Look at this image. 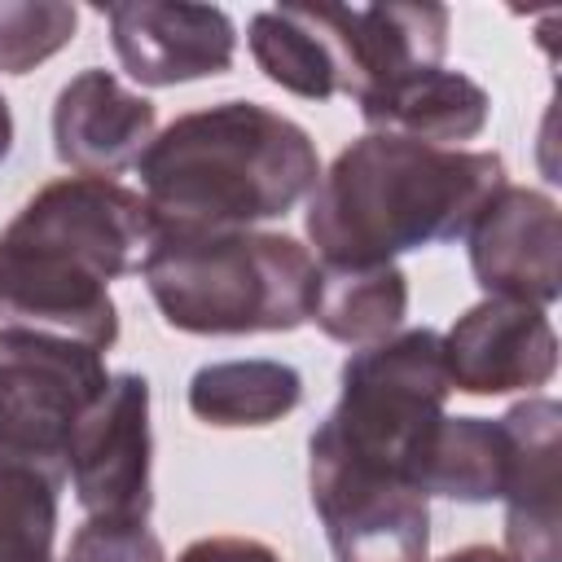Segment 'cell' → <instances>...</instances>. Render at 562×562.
I'll return each mask as SVG.
<instances>
[{
    "instance_id": "6da1fadb",
    "label": "cell",
    "mask_w": 562,
    "mask_h": 562,
    "mask_svg": "<svg viewBox=\"0 0 562 562\" xmlns=\"http://www.w3.org/2000/svg\"><path fill=\"white\" fill-rule=\"evenodd\" d=\"M154 215L140 193L101 176H61L35 189L0 228V307L13 325L79 338L97 351L119 342L110 281L140 272Z\"/></svg>"
},
{
    "instance_id": "7a4b0ae2",
    "label": "cell",
    "mask_w": 562,
    "mask_h": 562,
    "mask_svg": "<svg viewBox=\"0 0 562 562\" xmlns=\"http://www.w3.org/2000/svg\"><path fill=\"white\" fill-rule=\"evenodd\" d=\"M501 184H509L505 158L492 149L364 132L321 171L303 228L321 263H395V255L465 237Z\"/></svg>"
},
{
    "instance_id": "3957f363",
    "label": "cell",
    "mask_w": 562,
    "mask_h": 562,
    "mask_svg": "<svg viewBox=\"0 0 562 562\" xmlns=\"http://www.w3.org/2000/svg\"><path fill=\"white\" fill-rule=\"evenodd\" d=\"M154 228H255L281 220L321 180L303 123L259 101L176 114L136 162Z\"/></svg>"
},
{
    "instance_id": "277c9868",
    "label": "cell",
    "mask_w": 562,
    "mask_h": 562,
    "mask_svg": "<svg viewBox=\"0 0 562 562\" xmlns=\"http://www.w3.org/2000/svg\"><path fill=\"white\" fill-rule=\"evenodd\" d=\"M140 277L171 329L237 338L307 325L321 268L290 233L154 228Z\"/></svg>"
},
{
    "instance_id": "5b68a950",
    "label": "cell",
    "mask_w": 562,
    "mask_h": 562,
    "mask_svg": "<svg viewBox=\"0 0 562 562\" xmlns=\"http://www.w3.org/2000/svg\"><path fill=\"white\" fill-rule=\"evenodd\" d=\"M443 334L400 329L382 342L356 347L338 369V404L321 430L351 457L400 474L417 487V461L443 422L448 404Z\"/></svg>"
},
{
    "instance_id": "8992f818",
    "label": "cell",
    "mask_w": 562,
    "mask_h": 562,
    "mask_svg": "<svg viewBox=\"0 0 562 562\" xmlns=\"http://www.w3.org/2000/svg\"><path fill=\"white\" fill-rule=\"evenodd\" d=\"M110 386L105 356L79 338L0 325V448L66 474L83 413Z\"/></svg>"
},
{
    "instance_id": "52a82bcc",
    "label": "cell",
    "mask_w": 562,
    "mask_h": 562,
    "mask_svg": "<svg viewBox=\"0 0 562 562\" xmlns=\"http://www.w3.org/2000/svg\"><path fill=\"white\" fill-rule=\"evenodd\" d=\"M307 492L334 562L430 558V501L408 479L342 452L321 426L307 439Z\"/></svg>"
},
{
    "instance_id": "ba28073f",
    "label": "cell",
    "mask_w": 562,
    "mask_h": 562,
    "mask_svg": "<svg viewBox=\"0 0 562 562\" xmlns=\"http://www.w3.org/2000/svg\"><path fill=\"white\" fill-rule=\"evenodd\" d=\"M154 435L149 382L132 369L110 373L101 400L83 413L66 448V474L88 518H136L154 509Z\"/></svg>"
},
{
    "instance_id": "9c48e42d",
    "label": "cell",
    "mask_w": 562,
    "mask_h": 562,
    "mask_svg": "<svg viewBox=\"0 0 562 562\" xmlns=\"http://www.w3.org/2000/svg\"><path fill=\"white\" fill-rule=\"evenodd\" d=\"M470 272L487 299L549 307L562 294V224L544 189L501 184L465 233Z\"/></svg>"
},
{
    "instance_id": "30bf717a",
    "label": "cell",
    "mask_w": 562,
    "mask_h": 562,
    "mask_svg": "<svg viewBox=\"0 0 562 562\" xmlns=\"http://www.w3.org/2000/svg\"><path fill=\"white\" fill-rule=\"evenodd\" d=\"M316 18L338 61V92L356 105L443 66L448 53L443 4H316Z\"/></svg>"
},
{
    "instance_id": "8fae6325",
    "label": "cell",
    "mask_w": 562,
    "mask_h": 562,
    "mask_svg": "<svg viewBox=\"0 0 562 562\" xmlns=\"http://www.w3.org/2000/svg\"><path fill=\"white\" fill-rule=\"evenodd\" d=\"M119 66L145 88H176L224 75L237 57V26L215 4L119 0L105 4Z\"/></svg>"
},
{
    "instance_id": "7c38bea8",
    "label": "cell",
    "mask_w": 562,
    "mask_h": 562,
    "mask_svg": "<svg viewBox=\"0 0 562 562\" xmlns=\"http://www.w3.org/2000/svg\"><path fill=\"white\" fill-rule=\"evenodd\" d=\"M448 386L461 395H509L549 386L558 373V334L544 307L483 299L443 334Z\"/></svg>"
},
{
    "instance_id": "4fadbf2b",
    "label": "cell",
    "mask_w": 562,
    "mask_h": 562,
    "mask_svg": "<svg viewBox=\"0 0 562 562\" xmlns=\"http://www.w3.org/2000/svg\"><path fill=\"white\" fill-rule=\"evenodd\" d=\"M158 136V110L149 97L119 83L114 70L88 66L70 75L53 101V154L75 176H119L140 162Z\"/></svg>"
},
{
    "instance_id": "5bb4252c",
    "label": "cell",
    "mask_w": 562,
    "mask_h": 562,
    "mask_svg": "<svg viewBox=\"0 0 562 562\" xmlns=\"http://www.w3.org/2000/svg\"><path fill=\"white\" fill-rule=\"evenodd\" d=\"M509 435L505 474V553L514 562H562L558 522V461H562V404L527 395L501 417Z\"/></svg>"
},
{
    "instance_id": "9a60e30c",
    "label": "cell",
    "mask_w": 562,
    "mask_h": 562,
    "mask_svg": "<svg viewBox=\"0 0 562 562\" xmlns=\"http://www.w3.org/2000/svg\"><path fill=\"white\" fill-rule=\"evenodd\" d=\"M360 119L369 123V132H391L422 145L457 149V140H474L487 127L492 97L465 70L435 66L360 101Z\"/></svg>"
},
{
    "instance_id": "2e32d148",
    "label": "cell",
    "mask_w": 562,
    "mask_h": 562,
    "mask_svg": "<svg viewBox=\"0 0 562 562\" xmlns=\"http://www.w3.org/2000/svg\"><path fill=\"white\" fill-rule=\"evenodd\" d=\"M408 316V277L400 263H321L312 325L342 342V347H369L404 329Z\"/></svg>"
},
{
    "instance_id": "e0dca14e",
    "label": "cell",
    "mask_w": 562,
    "mask_h": 562,
    "mask_svg": "<svg viewBox=\"0 0 562 562\" xmlns=\"http://www.w3.org/2000/svg\"><path fill=\"white\" fill-rule=\"evenodd\" d=\"M509 474V435L501 417H448L435 426L422 461H417V492L461 501V505H487L501 501Z\"/></svg>"
},
{
    "instance_id": "ac0fdd59",
    "label": "cell",
    "mask_w": 562,
    "mask_h": 562,
    "mask_svg": "<svg viewBox=\"0 0 562 562\" xmlns=\"http://www.w3.org/2000/svg\"><path fill=\"white\" fill-rule=\"evenodd\" d=\"M303 404V373L285 360H215L189 378V413L206 426H272Z\"/></svg>"
},
{
    "instance_id": "d6986e66",
    "label": "cell",
    "mask_w": 562,
    "mask_h": 562,
    "mask_svg": "<svg viewBox=\"0 0 562 562\" xmlns=\"http://www.w3.org/2000/svg\"><path fill=\"white\" fill-rule=\"evenodd\" d=\"M255 66L285 92L303 101L338 97V61L329 35L316 18V4H277L259 9L246 26Z\"/></svg>"
},
{
    "instance_id": "ffe728a7",
    "label": "cell",
    "mask_w": 562,
    "mask_h": 562,
    "mask_svg": "<svg viewBox=\"0 0 562 562\" xmlns=\"http://www.w3.org/2000/svg\"><path fill=\"white\" fill-rule=\"evenodd\" d=\"M66 474L0 448V562H53Z\"/></svg>"
},
{
    "instance_id": "44dd1931",
    "label": "cell",
    "mask_w": 562,
    "mask_h": 562,
    "mask_svg": "<svg viewBox=\"0 0 562 562\" xmlns=\"http://www.w3.org/2000/svg\"><path fill=\"white\" fill-rule=\"evenodd\" d=\"M79 31V13L66 0H0V70L26 75L61 53Z\"/></svg>"
},
{
    "instance_id": "7402d4cb",
    "label": "cell",
    "mask_w": 562,
    "mask_h": 562,
    "mask_svg": "<svg viewBox=\"0 0 562 562\" xmlns=\"http://www.w3.org/2000/svg\"><path fill=\"white\" fill-rule=\"evenodd\" d=\"M61 562H167L162 540L136 518H88Z\"/></svg>"
},
{
    "instance_id": "603a6c76",
    "label": "cell",
    "mask_w": 562,
    "mask_h": 562,
    "mask_svg": "<svg viewBox=\"0 0 562 562\" xmlns=\"http://www.w3.org/2000/svg\"><path fill=\"white\" fill-rule=\"evenodd\" d=\"M176 562H281V553L250 536H202L184 544Z\"/></svg>"
},
{
    "instance_id": "cb8c5ba5",
    "label": "cell",
    "mask_w": 562,
    "mask_h": 562,
    "mask_svg": "<svg viewBox=\"0 0 562 562\" xmlns=\"http://www.w3.org/2000/svg\"><path fill=\"white\" fill-rule=\"evenodd\" d=\"M439 562H514V558L505 549H492V544H465V549H457V553H448Z\"/></svg>"
},
{
    "instance_id": "d4e9b609",
    "label": "cell",
    "mask_w": 562,
    "mask_h": 562,
    "mask_svg": "<svg viewBox=\"0 0 562 562\" xmlns=\"http://www.w3.org/2000/svg\"><path fill=\"white\" fill-rule=\"evenodd\" d=\"M9 149H13V110H9V101L0 97V162L9 158Z\"/></svg>"
}]
</instances>
